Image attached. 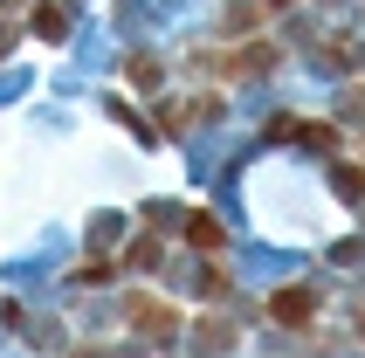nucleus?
Segmentation results:
<instances>
[{"label":"nucleus","instance_id":"obj_1","mask_svg":"<svg viewBox=\"0 0 365 358\" xmlns=\"http://www.w3.org/2000/svg\"><path fill=\"white\" fill-rule=\"evenodd\" d=\"M276 317H283V324H304L310 317V297H304V290H283V297H276Z\"/></svg>","mask_w":365,"mask_h":358},{"label":"nucleus","instance_id":"obj_2","mask_svg":"<svg viewBox=\"0 0 365 358\" xmlns=\"http://www.w3.org/2000/svg\"><path fill=\"white\" fill-rule=\"evenodd\" d=\"M276 7H283V0H276Z\"/></svg>","mask_w":365,"mask_h":358}]
</instances>
